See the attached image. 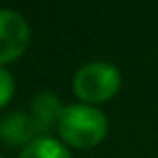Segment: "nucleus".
I'll return each mask as SVG.
<instances>
[{
	"label": "nucleus",
	"mask_w": 158,
	"mask_h": 158,
	"mask_svg": "<svg viewBox=\"0 0 158 158\" xmlns=\"http://www.w3.org/2000/svg\"><path fill=\"white\" fill-rule=\"evenodd\" d=\"M62 144H68L78 150L94 148L106 138L108 118L104 112L90 104H68L62 108L56 122Z\"/></svg>",
	"instance_id": "obj_1"
},
{
	"label": "nucleus",
	"mask_w": 158,
	"mask_h": 158,
	"mask_svg": "<svg viewBox=\"0 0 158 158\" xmlns=\"http://www.w3.org/2000/svg\"><path fill=\"white\" fill-rule=\"evenodd\" d=\"M122 88V74L110 62H88L76 70L72 90L82 104H102L116 96Z\"/></svg>",
	"instance_id": "obj_2"
},
{
	"label": "nucleus",
	"mask_w": 158,
	"mask_h": 158,
	"mask_svg": "<svg viewBox=\"0 0 158 158\" xmlns=\"http://www.w3.org/2000/svg\"><path fill=\"white\" fill-rule=\"evenodd\" d=\"M30 42V26L16 10L0 8V66L24 54Z\"/></svg>",
	"instance_id": "obj_3"
},
{
	"label": "nucleus",
	"mask_w": 158,
	"mask_h": 158,
	"mask_svg": "<svg viewBox=\"0 0 158 158\" xmlns=\"http://www.w3.org/2000/svg\"><path fill=\"white\" fill-rule=\"evenodd\" d=\"M38 130L32 116L24 110H14L0 120V138L8 146H22L26 148L32 140L38 138Z\"/></svg>",
	"instance_id": "obj_4"
},
{
	"label": "nucleus",
	"mask_w": 158,
	"mask_h": 158,
	"mask_svg": "<svg viewBox=\"0 0 158 158\" xmlns=\"http://www.w3.org/2000/svg\"><path fill=\"white\" fill-rule=\"evenodd\" d=\"M60 98L54 92H40L32 98L30 104V116L36 124V130H38L40 136H46V132L50 130L52 126H56L58 116L62 112Z\"/></svg>",
	"instance_id": "obj_5"
},
{
	"label": "nucleus",
	"mask_w": 158,
	"mask_h": 158,
	"mask_svg": "<svg viewBox=\"0 0 158 158\" xmlns=\"http://www.w3.org/2000/svg\"><path fill=\"white\" fill-rule=\"evenodd\" d=\"M18 158H72L68 146L52 136H38L26 148H22Z\"/></svg>",
	"instance_id": "obj_6"
},
{
	"label": "nucleus",
	"mask_w": 158,
	"mask_h": 158,
	"mask_svg": "<svg viewBox=\"0 0 158 158\" xmlns=\"http://www.w3.org/2000/svg\"><path fill=\"white\" fill-rule=\"evenodd\" d=\"M14 90H16L14 76H12L4 66H0V108H4L8 102L12 100Z\"/></svg>",
	"instance_id": "obj_7"
},
{
	"label": "nucleus",
	"mask_w": 158,
	"mask_h": 158,
	"mask_svg": "<svg viewBox=\"0 0 158 158\" xmlns=\"http://www.w3.org/2000/svg\"><path fill=\"white\" fill-rule=\"evenodd\" d=\"M0 158H2V156H0Z\"/></svg>",
	"instance_id": "obj_8"
}]
</instances>
